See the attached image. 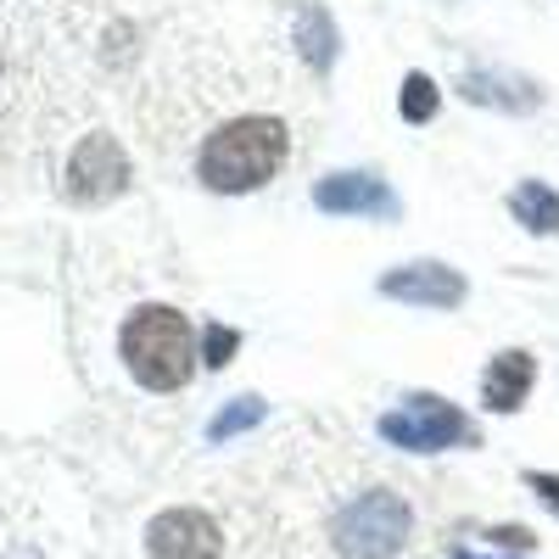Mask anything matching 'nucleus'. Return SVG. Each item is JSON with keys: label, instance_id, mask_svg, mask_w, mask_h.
<instances>
[{"label": "nucleus", "instance_id": "obj_1", "mask_svg": "<svg viewBox=\"0 0 559 559\" xmlns=\"http://www.w3.org/2000/svg\"><path fill=\"white\" fill-rule=\"evenodd\" d=\"M292 152V134L280 118L247 112V118H229L202 140V157H197V179L218 197H247L258 185H269L280 174Z\"/></svg>", "mask_w": 559, "mask_h": 559}, {"label": "nucleus", "instance_id": "obj_2", "mask_svg": "<svg viewBox=\"0 0 559 559\" xmlns=\"http://www.w3.org/2000/svg\"><path fill=\"white\" fill-rule=\"evenodd\" d=\"M118 353L129 364V376L146 386V392H179L191 381V369L202 358L197 336H191V319L168 302H146L123 319L118 331Z\"/></svg>", "mask_w": 559, "mask_h": 559}, {"label": "nucleus", "instance_id": "obj_3", "mask_svg": "<svg viewBox=\"0 0 559 559\" xmlns=\"http://www.w3.org/2000/svg\"><path fill=\"white\" fill-rule=\"evenodd\" d=\"M408 532H414V509L392 487L358 492L353 503L336 509V521H331V543L347 559H397L403 543H408Z\"/></svg>", "mask_w": 559, "mask_h": 559}, {"label": "nucleus", "instance_id": "obj_4", "mask_svg": "<svg viewBox=\"0 0 559 559\" xmlns=\"http://www.w3.org/2000/svg\"><path fill=\"white\" fill-rule=\"evenodd\" d=\"M381 437L392 448H408V453H442V448H459V442L471 448L476 426L453 403H442L437 392H414L403 408L381 414Z\"/></svg>", "mask_w": 559, "mask_h": 559}, {"label": "nucleus", "instance_id": "obj_5", "mask_svg": "<svg viewBox=\"0 0 559 559\" xmlns=\"http://www.w3.org/2000/svg\"><path fill=\"white\" fill-rule=\"evenodd\" d=\"M123 185H129V157L112 134H84L73 157H68V202L79 207H102L112 197H123Z\"/></svg>", "mask_w": 559, "mask_h": 559}, {"label": "nucleus", "instance_id": "obj_6", "mask_svg": "<svg viewBox=\"0 0 559 559\" xmlns=\"http://www.w3.org/2000/svg\"><path fill=\"white\" fill-rule=\"evenodd\" d=\"M152 559H224V532L207 509H163L146 526Z\"/></svg>", "mask_w": 559, "mask_h": 559}, {"label": "nucleus", "instance_id": "obj_7", "mask_svg": "<svg viewBox=\"0 0 559 559\" xmlns=\"http://www.w3.org/2000/svg\"><path fill=\"white\" fill-rule=\"evenodd\" d=\"M381 292L392 302H414V308H459L464 297H471L464 274L448 269V263H403L381 280Z\"/></svg>", "mask_w": 559, "mask_h": 559}, {"label": "nucleus", "instance_id": "obj_8", "mask_svg": "<svg viewBox=\"0 0 559 559\" xmlns=\"http://www.w3.org/2000/svg\"><path fill=\"white\" fill-rule=\"evenodd\" d=\"M313 207L324 213H376V218H392L397 213V197L386 191V179L376 174H331L313 185Z\"/></svg>", "mask_w": 559, "mask_h": 559}, {"label": "nucleus", "instance_id": "obj_9", "mask_svg": "<svg viewBox=\"0 0 559 559\" xmlns=\"http://www.w3.org/2000/svg\"><path fill=\"white\" fill-rule=\"evenodd\" d=\"M532 381H537V358L521 353V347H509L487 364V376H481V403L492 414H521L526 397H532Z\"/></svg>", "mask_w": 559, "mask_h": 559}, {"label": "nucleus", "instance_id": "obj_10", "mask_svg": "<svg viewBox=\"0 0 559 559\" xmlns=\"http://www.w3.org/2000/svg\"><path fill=\"white\" fill-rule=\"evenodd\" d=\"M509 213L515 224H526L532 236H559V191H548L543 179H526L509 191Z\"/></svg>", "mask_w": 559, "mask_h": 559}, {"label": "nucleus", "instance_id": "obj_11", "mask_svg": "<svg viewBox=\"0 0 559 559\" xmlns=\"http://www.w3.org/2000/svg\"><path fill=\"white\" fill-rule=\"evenodd\" d=\"M297 45H302V62L313 73H331L336 68V23H331V12H324V7H302Z\"/></svg>", "mask_w": 559, "mask_h": 559}, {"label": "nucleus", "instance_id": "obj_12", "mask_svg": "<svg viewBox=\"0 0 559 559\" xmlns=\"http://www.w3.org/2000/svg\"><path fill=\"white\" fill-rule=\"evenodd\" d=\"M269 414V403L263 397H236V403H224L218 414H213V426H207V442H229V437H241V431H252L258 419Z\"/></svg>", "mask_w": 559, "mask_h": 559}, {"label": "nucleus", "instance_id": "obj_13", "mask_svg": "<svg viewBox=\"0 0 559 559\" xmlns=\"http://www.w3.org/2000/svg\"><path fill=\"white\" fill-rule=\"evenodd\" d=\"M437 79L431 73H408L403 79V90H397V112H403V123H431L437 118Z\"/></svg>", "mask_w": 559, "mask_h": 559}, {"label": "nucleus", "instance_id": "obj_14", "mask_svg": "<svg viewBox=\"0 0 559 559\" xmlns=\"http://www.w3.org/2000/svg\"><path fill=\"white\" fill-rule=\"evenodd\" d=\"M236 347H241V331H229V324H207L202 331V364L207 369H224L236 358Z\"/></svg>", "mask_w": 559, "mask_h": 559}, {"label": "nucleus", "instance_id": "obj_15", "mask_svg": "<svg viewBox=\"0 0 559 559\" xmlns=\"http://www.w3.org/2000/svg\"><path fill=\"white\" fill-rule=\"evenodd\" d=\"M526 487L554 509V515H559V476H548V471H526Z\"/></svg>", "mask_w": 559, "mask_h": 559}, {"label": "nucleus", "instance_id": "obj_16", "mask_svg": "<svg viewBox=\"0 0 559 559\" xmlns=\"http://www.w3.org/2000/svg\"><path fill=\"white\" fill-rule=\"evenodd\" d=\"M492 543H498V548H532L537 537H532L526 526H498V532H492Z\"/></svg>", "mask_w": 559, "mask_h": 559}, {"label": "nucleus", "instance_id": "obj_17", "mask_svg": "<svg viewBox=\"0 0 559 559\" xmlns=\"http://www.w3.org/2000/svg\"><path fill=\"white\" fill-rule=\"evenodd\" d=\"M448 559H487V554H471V548H453Z\"/></svg>", "mask_w": 559, "mask_h": 559}]
</instances>
